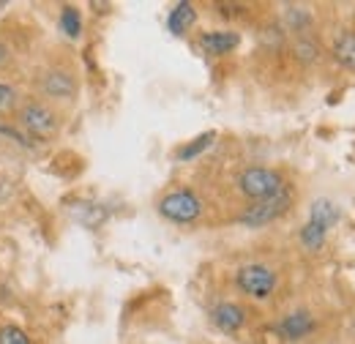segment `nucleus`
Returning a JSON list of instances; mask_svg holds the SVG:
<instances>
[{
	"mask_svg": "<svg viewBox=\"0 0 355 344\" xmlns=\"http://www.w3.org/2000/svg\"><path fill=\"white\" fill-rule=\"evenodd\" d=\"M238 186H241V191H243L249 200H254V203L270 200V197H276L279 191H284L282 175L273 170H266V167H249V170L241 175Z\"/></svg>",
	"mask_w": 355,
	"mask_h": 344,
	"instance_id": "obj_1",
	"label": "nucleus"
},
{
	"mask_svg": "<svg viewBox=\"0 0 355 344\" xmlns=\"http://www.w3.org/2000/svg\"><path fill=\"white\" fill-rule=\"evenodd\" d=\"M235 284L246 293V295H252V298H257V301H263L268 298L273 290H276V273L266 268V265H243L238 273H235Z\"/></svg>",
	"mask_w": 355,
	"mask_h": 344,
	"instance_id": "obj_2",
	"label": "nucleus"
},
{
	"mask_svg": "<svg viewBox=\"0 0 355 344\" xmlns=\"http://www.w3.org/2000/svg\"><path fill=\"white\" fill-rule=\"evenodd\" d=\"M159 214L164 216V218H170V221H175V224H189V221H194L197 216L202 214V205H200L194 191L180 189V191L167 194L159 203Z\"/></svg>",
	"mask_w": 355,
	"mask_h": 344,
	"instance_id": "obj_3",
	"label": "nucleus"
},
{
	"mask_svg": "<svg viewBox=\"0 0 355 344\" xmlns=\"http://www.w3.org/2000/svg\"><path fill=\"white\" fill-rule=\"evenodd\" d=\"M19 126L28 131L31 139H49L58 131V118L44 104H25L19 110Z\"/></svg>",
	"mask_w": 355,
	"mask_h": 344,
	"instance_id": "obj_4",
	"label": "nucleus"
},
{
	"mask_svg": "<svg viewBox=\"0 0 355 344\" xmlns=\"http://www.w3.org/2000/svg\"><path fill=\"white\" fill-rule=\"evenodd\" d=\"M287 208H290V194H287V189H284V191H279V194H276V197H270V200H263V203L249 205V208L241 214V224L263 227V224H268V221L279 218Z\"/></svg>",
	"mask_w": 355,
	"mask_h": 344,
	"instance_id": "obj_5",
	"label": "nucleus"
},
{
	"mask_svg": "<svg viewBox=\"0 0 355 344\" xmlns=\"http://www.w3.org/2000/svg\"><path fill=\"white\" fill-rule=\"evenodd\" d=\"M39 83H42V90H44L49 98H71L74 90H77L74 77H71L69 71H63V69H52V71H46Z\"/></svg>",
	"mask_w": 355,
	"mask_h": 344,
	"instance_id": "obj_6",
	"label": "nucleus"
},
{
	"mask_svg": "<svg viewBox=\"0 0 355 344\" xmlns=\"http://www.w3.org/2000/svg\"><path fill=\"white\" fill-rule=\"evenodd\" d=\"M211 320L214 325L224 331V334H235L243 322H246V311L238 306V303H219L214 311H211Z\"/></svg>",
	"mask_w": 355,
	"mask_h": 344,
	"instance_id": "obj_7",
	"label": "nucleus"
},
{
	"mask_svg": "<svg viewBox=\"0 0 355 344\" xmlns=\"http://www.w3.org/2000/svg\"><path fill=\"white\" fill-rule=\"evenodd\" d=\"M276 331H279L284 339L295 342V339H304L306 334L314 331V320H311L309 314H304V311H295V314H287V317L276 325Z\"/></svg>",
	"mask_w": 355,
	"mask_h": 344,
	"instance_id": "obj_8",
	"label": "nucleus"
},
{
	"mask_svg": "<svg viewBox=\"0 0 355 344\" xmlns=\"http://www.w3.org/2000/svg\"><path fill=\"white\" fill-rule=\"evenodd\" d=\"M238 44H241V36L232 33V31H216V33H205V36H202V49L211 52V55L232 52Z\"/></svg>",
	"mask_w": 355,
	"mask_h": 344,
	"instance_id": "obj_9",
	"label": "nucleus"
},
{
	"mask_svg": "<svg viewBox=\"0 0 355 344\" xmlns=\"http://www.w3.org/2000/svg\"><path fill=\"white\" fill-rule=\"evenodd\" d=\"M194 19H197V11H194V6L191 3H178L175 8L170 11V19H167V28L175 33V36H183L191 25H194Z\"/></svg>",
	"mask_w": 355,
	"mask_h": 344,
	"instance_id": "obj_10",
	"label": "nucleus"
},
{
	"mask_svg": "<svg viewBox=\"0 0 355 344\" xmlns=\"http://www.w3.org/2000/svg\"><path fill=\"white\" fill-rule=\"evenodd\" d=\"M334 58L347 66V69H355V33H342L336 44H334Z\"/></svg>",
	"mask_w": 355,
	"mask_h": 344,
	"instance_id": "obj_11",
	"label": "nucleus"
},
{
	"mask_svg": "<svg viewBox=\"0 0 355 344\" xmlns=\"http://www.w3.org/2000/svg\"><path fill=\"white\" fill-rule=\"evenodd\" d=\"M336 218H339V208H336L334 203H328V200H317V203L311 205L309 221H317V224H322L325 230H331V227L336 224Z\"/></svg>",
	"mask_w": 355,
	"mask_h": 344,
	"instance_id": "obj_12",
	"label": "nucleus"
},
{
	"mask_svg": "<svg viewBox=\"0 0 355 344\" xmlns=\"http://www.w3.org/2000/svg\"><path fill=\"white\" fill-rule=\"evenodd\" d=\"M325 235H328V230H325L322 224L309 221V224L301 230V243H304L306 249H320V246L325 243Z\"/></svg>",
	"mask_w": 355,
	"mask_h": 344,
	"instance_id": "obj_13",
	"label": "nucleus"
},
{
	"mask_svg": "<svg viewBox=\"0 0 355 344\" xmlns=\"http://www.w3.org/2000/svg\"><path fill=\"white\" fill-rule=\"evenodd\" d=\"M60 31H63L69 39H77V36L83 33L80 11H74V8H63V11H60Z\"/></svg>",
	"mask_w": 355,
	"mask_h": 344,
	"instance_id": "obj_14",
	"label": "nucleus"
},
{
	"mask_svg": "<svg viewBox=\"0 0 355 344\" xmlns=\"http://www.w3.org/2000/svg\"><path fill=\"white\" fill-rule=\"evenodd\" d=\"M214 139H216V134H214V131H208V134L197 137L194 142H189L186 148H180V150H178V159H180V162H189V159L200 156V153H202V150H205V148H208V145H211Z\"/></svg>",
	"mask_w": 355,
	"mask_h": 344,
	"instance_id": "obj_15",
	"label": "nucleus"
},
{
	"mask_svg": "<svg viewBox=\"0 0 355 344\" xmlns=\"http://www.w3.org/2000/svg\"><path fill=\"white\" fill-rule=\"evenodd\" d=\"M0 344H31V336L19 325H3L0 328Z\"/></svg>",
	"mask_w": 355,
	"mask_h": 344,
	"instance_id": "obj_16",
	"label": "nucleus"
},
{
	"mask_svg": "<svg viewBox=\"0 0 355 344\" xmlns=\"http://www.w3.org/2000/svg\"><path fill=\"white\" fill-rule=\"evenodd\" d=\"M14 101H17L14 87H8V85H3V83H0V115H6V112L14 107Z\"/></svg>",
	"mask_w": 355,
	"mask_h": 344,
	"instance_id": "obj_17",
	"label": "nucleus"
},
{
	"mask_svg": "<svg viewBox=\"0 0 355 344\" xmlns=\"http://www.w3.org/2000/svg\"><path fill=\"white\" fill-rule=\"evenodd\" d=\"M6 60H8V46H6V44L0 42V66H3Z\"/></svg>",
	"mask_w": 355,
	"mask_h": 344,
	"instance_id": "obj_18",
	"label": "nucleus"
}]
</instances>
